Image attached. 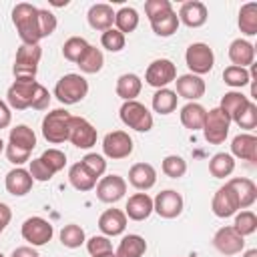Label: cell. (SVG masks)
I'll use <instances>...</instances> for the list:
<instances>
[{
	"label": "cell",
	"instance_id": "6da1fadb",
	"mask_svg": "<svg viewBox=\"0 0 257 257\" xmlns=\"http://www.w3.org/2000/svg\"><path fill=\"white\" fill-rule=\"evenodd\" d=\"M12 22L16 26V32L22 40V44H38L42 40L40 36V26H38V8L28 4V2H20L14 6L12 10Z\"/></svg>",
	"mask_w": 257,
	"mask_h": 257
},
{
	"label": "cell",
	"instance_id": "7a4b0ae2",
	"mask_svg": "<svg viewBox=\"0 0 257 257\" xmlns=\"http://www.w3.org/2000/svg\"><path fill=\"white\" fill-rule=\"evenodd\" d=\"M42 58V48L40 44H22L16 50V58H14V78L16 80H36V70H38V62Z\"/></svg>",
	"mask_w": 257,
	"mask_h": 257
},
{
	"label": "cell",
	"instance_id": "3957f363",
	"mask_svg": "<svg viewBox=\"0 0 257 257\" xmlns=\"http://www.w3.org/2000/svg\"><path fill=\"white\" fill-rule=\"evenodd\" d=\"M70 118H72V114L66 108H54V110H50L42 118V135H44V139L48 143H52V145H60V143L68 141Z\"/></svg>",
	"mask_w": 257,
	"mask_h": 257
},
{
	"label": "cell",
	"instance_id": "277c9868",
	"mask_svg": "<svg viewBox=\"0 0 257 257\" xmlns=\"http://www.w3.org/2000/svg\"><path fill=\"white\" fill-rule=\"evenodd\" d=\"M88 94V82L84 76L80 74H64L56 86H54V96L62 102V104H76L80 102L84 96Z\"/></svg>",
	"mask_w": 257,
	"mask_h": 257
},
{
	"label": "cell",
	"instance_id": "5b68a950",
	"mask_svg": "<svg viewBox=\"0 0 257 257\" xmlns=\"http://www.w3.org/2000/svg\"><path fill=\"white\" fill-rule=\"evenodd\" d=\"M229 126H231V118L217 106L207 110L205 114V122H203V135L205 141L209 145H221L227 135H229Z\"/></svg>",
	"mask_w": 257,
	"mask_h": 257
},
{
	"label": "cell",
	"instance_id": "8992f818",
	"mask_svg": "<svg viewBox=\"0 0 257 257\" xmlns=\"http://www.w3.org/2000/svg\"><path fill=\"white\" fill-rule=\"evenodd\" d=\"M120 120L139 133H149L153 128V114L149 108L139 100H126L120 106Z\"/></svg>",
	"mask_w": 257,
	"mask_h": 257
},
{
	"label": "cell",
	"instance_id": "52a82bcc",
	"mask_svg": "<svg viewBox=\"0 0 257 257\" xmlns=\"http://www.w3.org/2000/svg\"><path fill=\"white\" fill-rule=\"evenodd\" d=\"M185 62L191 70V74H207L213 70L215 54L205 42H193L185 52Z\"/></svg>",
	"mask_w": 257,
	"mask_h": 257
},
{
	"label": "cell",
	"instance_id": "ba28073f",
	"mask_svg": "<svg viewBox=\"0 0 257 257\" xmlns=\"http://www.w3.org/2000/svg\"><path fill=\"white\" fill-rule=\"evenodd\" d=\"M40 82L36 80H14L6 92V100L12 108L16 110H24V108H32L34 102V94Z\"/></svg>",
	"mask_w": 257,
	"mask_h": 257
},
{
	"label": "cell",
	"instance_id": "9c48e42d",
	"mask_svg": "<svg viewBox=\"0 0 257 257\" xmlns=\"http://www.w3.org/2000/svg\"><path fill=\"white\" fill-rule=\"evenodd\" d=\"M52 235H54L52 225L42 217H28L22 223V237H24V241H28L34 247L46 245L52 239Z\"/></svg>",
	"mask_w": 257,
	"mask_h": 257
},
{
	"label": "cell",
	"instance_id": "30bf717a",
	"mask_svg": "<svg viewBox=\"0 0 257 257\" xmlns=\"http://www.w3.org/2000/svg\"><path fill=\"white\" fill-rule=\"evenodd\" d=\"M177 78V66L169 60V58H159L153 60L145 72V80L147 84L155 86V88H167L169 82H173Z\"/></svg>",
	"mask_w": 257,
	"mask_h": 257
},
{
	"label": "cell",
	"instance_id": "8fae6325",
	"mask_svg": "<svg viewBox=\"0 0 257 257\" xmlns=\"http://www.w3.org/2000/svg\"><path fill=\"white\" fill-rule=\"evenodd\" d=\"M102 153L112 161L126 159L133 153V139L124 131H112L102 139Z\"/></svg>",
	"mask_w": 257,
	"mask_h": 257
},
{
	"label": "cell",
	"instance_id": "7c38bea8",
	"mask_svg": "<svg viewBox=\"0 0 257 257\" xmlns=\"http://www.w3.org/2000/svg\"><path fill=\"white\" fill-rule=\"evenodd\" d=\"M68 141L76 147V149H90L92 145H96V128L82 116H72L70 118V133H68Z\"/></svg>",
	"mask_w": 257,
	"mask_h": 257
},
{
	"label": "cell",
	"instance_id": "4fadbf2b",
	"mask_svg": "<svg viewBox=\"0 0 257 257\" xmlns=\"http://www.w3.org/2000/svg\"><path fill=\"white\" fill-rule=\"evenodd\" d=\"M153 211L157 215H161L163 219H175L183 213V197L181 193L173 191V189H167V191H161L155 201H153Z\"/></svg>",
	"mask_w": 257,
	"mask_h": 257
},
{
	"label": "cell",
	"instance_id": "5bb4252c",
	"mask_svg": "<svg viewBox=\"0 0 257 257\" xmlns=\"http://www.w3.org/2000/svg\"><path fill=\"white\" fill-rule=\"evenodd\" d=\"M213 245H215V249H217L219 253H223V255H237V253H241L243 247H245V237H241V235L233 229V225H227V227H221V229L215 233Z\"/></svg>",
	"mask_w": 257,
	"mask_h": 257
},
{
	"label": "cell",
	"instance_id": "9a60e30c",
	"mask_svg": "<svg viewBox=\"0 0 257 257\" xmlns=\"http://www.w3.org/2000/svg\"><path fill=\"white\" fill-rule=\"evenodd\" d=\"M126 193V181L120 175H106L96 185V197L102 203H116Z\"/></svg>",
	"mask_w": 257,
	"mask_h": 257
},
{
	"label": "cell",
	"instance_id": "2e32d148",
	"mask_svg": "<svg viewBox=\"0 0 257 257\" xmlns=\"http://www.w3.org/2000/svg\"><path fill=\"white\" fill-rule=\"evenodd\" d=\"M211 209L217 217L225 219V217H231L239 211V199L235 195V191L225 183L221 189H217V193L213 195V201H211Z\"/></svg>",
	"mask_w": 257,
	"mask_h": 257
},
{
	"label": "cell",
	"instance_id": "e0dca14e",
	"mask_svg": "<svg viewBox=\"0 0 257 257\" xmlns=\"http://www.w3.org/2000/svg\"><path fill=\"white\" fill-rule=\"evenodd\" d=\"M209 18V10L203 2L199 0H189V2H183L181 4V10H179V22H183L185 26L189 28H199L207 22Z\"/></svg>",
	"mask_w": 257,
	"mask_h": 257
},
{
	"label": "cell",
	"instance_id": "ac0fdd59",
	"mask_svg": "<svg viewBox=\"0 0 257 257\" xmlns=\"http://www.w3.org/2000/svg\"><path fill=\"white\" fill-rule=\"evenodd\" d=\"M128 183L139 191H149L157 183V171L149 163H137L128 169Z\"/></svg>",
	"mask_w": 257,
	"mask_h": 257
},
{
	"label": "cell",
	"instance_id": "d6986e66",
	"mask_svg": "<svg viewBox=\"0 0 257 257\" xmlns=\"http://www.w3.org/2000/svg\"><path fill=\"white\" fill-rule=\"evenodd\" d=\"M32 183H34V179H32L30 173H28L26 169H22V167L12 169V171L6 175V179H4L6 191H8L10 195H14V197H24V195L32 189Z\"/></svg>",
	"mask_w": 257,
	"mask_h": 257
},
{
	"label": "cell",
	"instance_id": "ffe728a7",
	"mask_svg": "<svg viewBox=\"0 0 257 257\" xmlns=\"http://www.w3.org/2000/svg\"><path fill=\"white\" fill-rule=\"evenodd\" d=\"M175 82H177V90L175 92L179 96L191 100V102L205 94V80L201 76H197V74H183V76L175 78Z\"/></svg>",
	"mask_w": 257,
	"mask_h": 257
},
{
	"label": "cell",
	"instance_id": "44dd1931",
	"mask_svg": "<svg viewBox=\"0 0 257 257\" xmlns=\"http://www.w3.org/2000/svg\"><path fill=\"white\" fill-rule=\"evenodd\" d=\"M231 157L249 161V163H257V137L249 135V133H241L233 139L231 143Z\"/></svg>",
	"mask_w": 257,
	"mask_h": 257
},
{
	"label": "cell",
	"instance_id": "7402d4cb",
	"mask_svg": "<svg viewBox=\"0 0 257 257\" xmlns=\"http://www.w3.org/2000/svg\"><path fill=\"white\" fill-rule=\"evenodd\" d=\"M98 229L104 233V237L120 235L126 229V215L120 209H106L98 217Z\"/></svg>",
	"mask_w": 257,
	"mask_h": 257
},
{
	"label": "cell",
	"instance_id": "603a6c76",
	"mask_svg": "<svg viewBox=\"0 0 257 257\" xmlns=\"http://www.w3.org/2000/svg\"><path fill=\"white\" fill-rule=\"evenodd\" d=\"M124 209H126L124 215L128 219H133V221H145L153 213V199L147 193H135L133 197H128Z\"/></svg>",
	"mask_w": 257,
	"mask_h": 257
},
{
	"label": "cell",
	"instance_id": "cb8c5ba5",
	"mask_svg": "<svg viewBox=\"0 0 257 257\" xmlns=\"http://www.w3.org/2000/svg\"><path fill=\"white\" fill-rule=\"evenodd\" d=\"M86 18H88L90 28L104 32V30L112 28V22H114V10H112L110 4H102V2H100V4H92V6L88 8Z\"/></svg>",
	"mask_w": 257,
	"mask_h": 257
},
{
	"label": "cell",
	"instance_id": "d4e9b609",
	"mask_svg": "<svg viewBox=\"0 0 257 257\" xmlns=\"http://www.w3.org/2000/svg\"><path fill=\"white\" fill-rule=\"evenodd\" d=\"M229 60L233 62V66H253L255 60V46L243 38H237L231 42L229 46Z\"/></svg>",
	"mask_w": 257,
	"mask_h": 257
},
{
	"label": "cell",
	"instance_id": "484cf974",
	"mask_svg": "<svg viewBox=\"0 0 257 257\" xmlns=\"http://www.w3.org/2000/svg\"><path fill=\"white\" fill-rule=\"evenodd\" d=\"M227 185L235 191V195L239 199V209H247V207H251L257 201V187H255V183L251 179L235 177Z\"/></svg>",
	"mask_w": 257,
	"mask_h": 257
},
{
	"label": "cell",
	"instance_id": "4316f807",
	"mask_svg": "<svg viewBox=\"0 0 257 257\" xmlns=\"http://www.w3.org/2000/svg\"><path fill=\"white\" fill-rule=\"evenodd\" d=\"M149 22H151L153 32H155L157 36H163V38L173 36V34L177 32V28H179V16H177V12H175L173 8L161 12V14L153 16V18H149Z\"/></svg>",
	"mask_w": 257,
	"mask_h": 257
},
{
	"label": "cell",
	"instance_id": "83f0119b",
	"mask_svg": "<svg viewBox=\"0 0 257 257\" xmlns=\"http://www.w3.org/2000/svg\"><path fill=\"white\" fill-rule=\"evenodd\" d=\"M141 88H143V80L133 74V72H126V74H120L118 80H116V94L126 102V100H135L139 94H141Z\"/></svg>",
	"mask_w": 257,
	"mask_h": 257
},
{
	"label": "cell",
	"instance_id": "f1b7e54d",
	"mask_svg": "<svg viewBox=\"0 0 257 257\" xmlns=\"http://www.w3.org/2000/svg\"><path fill=\"white\" fill-rule=\"evenodd\" d=\"M205 114H207L205 106H201L199 102H187L181 108V122L189 131H199V128H203Z\"/></svg>",
	"mask_w": 257,
	"mask_h": 257
},
{
	"label": "cell",
	"instance_id": "f546056e",
	"mask_svg": "<svg viewBox=\"0 0 257 257\" xmlns=\"http://www.w3.org/2000/svg\"><path fill=\"white\" fill-rule=\"evenodd\" d=\"M147 251V241L141 235H124L118 243L116 257H143Z\"/></svg>",
	"mask_w": 257,
	"mask_h": 257
},
{
	"label": "cell",
	"instance_id": "4dcf8cb0",
	"mask_svg": "<svg viewBox=\"0 0 257 257\" xmlns=\"http://www.w3.org/2000/svg\"><path fill=\"white\" fill-rule=\"evenodd\" d=\"M68 181L76 191H92L96 185V179L82 167V163H74L68 171Z\"/></svg>",
	"mask_w": 257,
	"mask_h": 257
},
{
	"label": "cell",
	"instance_id": "1f68e13d",
	"mask_svg": "<svg viewBox=\"0 0 257 257\" xmlns=\"http://www.w3.org/2000/svg\"><path fill=\"white\" fill-rule=\"evenodd\" d=\"M8 143H12V145H16V147H20V149L32 153V149L36 147V135H34V131H32L30 126H26V124H18V126L10 128Z\"/></svg>",
	"mask_w": 257,
	"mask_h": 257
},
{
	"label": "cell",
	"instance_id": "d6a6232c",
	"mask_svg": "<svg viewBox=\"0 0 257 257\" xmlns=\"http://www.w3.org/2000/svg\"><path fill=\"white\" fill-rule=\"evenodd\" d=\"M235 171V159L229 153H217L209 161V173L215 179H225Z\"/></svg>",
	"mask_w": 257,
	"mask_h": 257
},
{
	"label": "cell",
	"instance_id": "836d02e7",
	"mask_svg": "<svg viewBox=\"0 0 257 257\" xmlns=\"http://www.w3.org/2000/svg\"><path fill=\"white\" fill-rule=\"evenodd\" d=\"M177 92L171 88H159L153 94V108L159 114H171L177 108Z\"/></svg>",
	"mask_w": 257,
	"mask_h": 257
},
{
	"label": "cell",
	"instance_id": "e575fe53",
	"mask_svg": "<svg viewBox=\"0 0 257 257\" xmlns=\"http://www.w3.org/2000/svg\"><path fill=\"white\" fill-rule=\"evenodd\" d=\"M239 28L247 36L257 34V4L255 2H249V4L241 6V10H239Z\"/></svg>",
	"mask_w": 257,
	"mask_h": 257
},
{
	"label": "cell",
	"instance_id": "d590c367",
	"mask_svg": "<svg viewBox=\"0 0 257 257\" xmlns=\"http://www.w3.org/2000/svg\"><path fill=\"white\" fill-rule=\"evenodd\" d=\"M76 64H78V68H80L82 72H86V74H96V72L102 68V64H104V56H102V52H100L96 46H88L86 52L80 56V60H78Z\"/></svg>",
	"mask_w": 257,
	"mask_h": 257
},
{
	"label": "cell",
	"instance_id": "8d00e7d4",
	"mask_svg": "<svg viewBox=\"0 0 257 257\" xmlns=\"http://www.w3.org/2000/svg\"><path fill=\"white\" fill-rule=\"evenodd\" d=\"M114 24H116V30L122 32V34H131L137 30L139 26V12L135 8H120L118 12H114Z\"/></svg>",
	"mask_w": 257,
	"mask_h": 257
},
{
	"label": "cell",
	"instance_id": "74e56055",
	"mask_svg": "<svg viewBox=\"0 0 257 257\" xmlns=\"http://www.w3.org/2000/svg\"><path fill=\"white\" fill-rule=\"evenodd\" d=\"M249 102V98L243 94V92H237V90H231V92H225L223 94V98H221V104H219V108L229 116V118H233L245 104Z\"/></svg>",
	"mask_w": 257,
	"mask_h": 257
},
{
	"label": "cell",
	"instance_id": "f35d334b",
	"mask_svg": "<svg viewBox=\"0 0 257 257\" xmlns=\"http://www.w3.org/2000/svg\"><path fill=\"white\" fill-rule=\"evenodd\" d=\"M84 241H86V239H84V229H82L80 225L68 223V225L62 227V231H60V243H62L64 247L76 249V247H80Z\"/></svg>",
	"mask_w": 257,
	"mask_h": 257
},
{
	"label": "cell",
	"instance_id": "ab89813d",
	"mask_svg": "<svg viewBox=\"0 0 257 257\" xmlns=\"http://www.w3.org/2000/svg\"><path fill=\"white\" fill-rule=\"evenodd\" d=\"M88 46H90V44H88L82 36H70V38L62 44V56H64L66 60H70V62H78L80 56L86 52Z\"/></svg>",
	"mask_w": 257,
	"mask_h": 257
},
{
	"label": "cell",
	"instance_id": "60d3db41",
	"mask_svg": "<svg viewBox=\"0 0 257 257\" xmlns=\"http://www.w3.org/2000/svg\"><path fill=\"white\" fill-rule=\"evenodd\" d=\"M223 80L225 84L233 86V88H241V86H247L251 82V74L247 68H241V66H227L223 70Z\"/></svg>",
	"mask_w": 257,
	"mask_h": 257
},
{
	"label": "cell",
	"instance_id": "b9f144b4",
	"mask_svg": "<svg viewBox=\"0 0 257 257\" xmlns=\"http://www.w3.org/2000/svg\"><path fill=\"white\" fill-rule=\"evenodd\" d=\"M231 120H233L239 128H245V131L255 128V126H257V106H255V102L249 100Z\"/></svg>",
	"mask_w": 257,
	"mask_h": 257
},
{
	"label": "cell",
	"instance_id": "7bdbcfd3",
	"mask_svg": "<svg viewBox=\"0 0 257 257\" xmlns=\"http://www.w3.org/2000/svg\"><path fill=\"white\" fill-rule=\"evenodd\" d=\"M233 229H235L241 237L253 235V233L257 231V215H255L253 211H241V213L235 217Z\"/></svg>",
	"mask_w": 257,
	"mask_h": 257
},
{
	"label": "cell",
	"instance_id": "ee69618b",
	"mask_svg": "<svg viewBox=\"0 0 257 257\" xmlns=\"http://www.w3.org/2000/svg\"><path fill=\"white\" fill-rule=\"evenodd\" d=\"M163 173L171 179H181L187 173V161L179 155H169L163 159Z\"/></svg>",
	"mask_w": 257,
	"mask_h": 257
},
{
	"label": "cell",
	"instance_id": "f6af8a7d",
	"mask_svg": "<svg viewBox=\"0 0 257 257\" xmlns=\"http://www.w3.org/2000/svg\"><path fill=\"white\" fill-rule=\"evenodd\" d=\"M100 44H102V48H106L108 52H120V50L124 48V34L118 32L116 28H108V30L102 32Z\"/></svg>",
	"mask_w": 257,
	"mask_h": 257
},
{
	"label": "cell",
	"instance_id": "bcb514c9",
	"mask_svg": "<svg viewBox=\"0 0 257 257\" xmlns=\"http://www.w3.org/2000/svg\"><path fill=\"white\" fill-rule=\"evenodd\" d=\"M80 163H82V167H84L94 179L102 177L104 171H106V161H104V157H100V155H96V153L84 155V157L80 159Z\"/></svg>",
	"mask_w": 257,
	"mask_h": 257
},
{
	"label": "cell",
	"instance_id": "7dc6e473",
	"mask_svg": "<svg viewBox=\"0 0 257 257\" xmlns=\"http://www.w3.org/2000/svg\"><path fill=\"white\" fill-rule=\"evenodd\" d=\"M40 159L46 163V167L56 175L58 171H62L64 169V165H66V155L62 153V151H58V149H46L42 155H40Z\"/></svg>",
	"mask_w": 257,
	"mask_h": 257
},
{
	"label": "cell",
	"instance_id": "c3c4849f",
	"mask_svg": "<svg viewBox=\"0 0 257 257\" xmlns=\"http://www.w3.org/2000/svg\"><path fill=\"white\" fill-rule=\"evenodd\" d=\"M38 26H40V36L46 38L56 30V16L50 10L38 8Z\"/></svg>",
	"mask_w": 257,
	"mask_h": 257
},
{
	"label": "cell",
	"instance_id": "681fc988",
	"mask_svg": "<svg viewBox=\"0 0 257 257\" xmlns=\"http://www.w3.org/2000/svg\"><path fill=\"white\" fill-rule=\"evenodd\" d=\"M86 249L88 253L94 257V255H102V253H110L112 251V243L108 241V237L104 235H94L86 241Z\"/></svg>",
	"mask_w": 257,
	"mask_h": 257
},
{
	"label": "cell",
	"instance_id": "f907efd6",
	"mask_svg": "<svg viewBox=\"0 0 257 257\" xmlns=\"http://www.w3.org/2000/svg\"><path fill=\"white\" fill-rule=\"evenodd\" d=\"M28 173H30V177L34 179V181H50L52 177H54V173L46 167V163L38 157V159H32L30 161V169H28Z\"/></svg>",
	"mask_w": 257,
	"mask_h": 257
},
{
	"label": "cell",
	"instance_id": "816d5d0a",
	"mask_svg": "<svg viewBox=\"0 0 257 257\" xmlns=\"http://www.w3.org/2000/svg\"><path fill=\"white\" fill-rule=\"evenodd\" d=\"M6 159H8L12 165H22V163H26V161L30 159V151H24V149H20V147L8 143V145H6Z\"/></svg>",
	"mask_w": 257,
	"mask_h": 257
},
{
	"label": "cell",
	"instance_id": "f5cc1de1",
	"mask_svg": "<svg viewBox=\"0 0 257 257\" xmlns=\"http://www.w3.org/2000/svg\"><path fill=\"white\" fill-rule=\"evenodd\" d=\"M171 8H173V6H171L169 0H147V2H145V14H147L149 18H153V16L165 12V10H171Z\"/></svg>",
	"mask_w": 257,
	"mask_h": 257
},
{
	"label": "cell",
	"instance_id": "db71d44e",
	"mask_svg": "<svg viewBox=\"0 0 257 257\" xmlns=\"http://www.w3.org/2000/svg\"><path fill=\"white\" fill-rule=\"evenodd\" d=\"M48 104H50V92H48L42 84H38L36 94H34L32 108H36V110H44V108H48Z\"/></svg>",
	"mask_w": 257,
	"mask_h": 257
},
{
	"label": "cell",
	"instance_id": "11a10c76",
	"mask_svg": "<svg viewBox=\"0 0 257 257\" xmlns=\"http://www.w3.org/2000/svg\"><path fill=\"white\" fill-rule=\"evenodd\" d=\"M10 120H12L10 106H8L4 100H0V128H6V126L10 124Z\"/></svg>",
	"mask_w": 257,
	"mask_h": 257
},
{
	"label": "cell",
	"instance_id": "9f6ffc18",
	"mask_svg": "<svg viewBox=\"0 0 257 257\" xmlns=\"http://www.w3.org/2000/svg\"><path fill=\"white\" fill-rule=\"evenodd\" d=\"M10 257H40L32 247H28V245H24V247H16L14 251H12V255Z\"/></svg>",
	"mask_w": 257,
	"mask_h": 257
},
{
	"label": "cell",
	"instance_id": "6f0895ef",
	"mask_svg": "<svg viewBox=\"0 0 257 257\" xmlns=\"http://www.w3.org/2000/svg\"><path fill=\"white\" fill-rule=\"evenodd\" d=\"M10 219H12V211H10V207H8L6 203H0V225L6 227V225L10 223Z\"/></svg>",
	"mask_w": 257,
	"mask_h": 257
},
{
	"label": "cell",
	"instance_id": "680465c9",
	"mask_svg": "<svg viewBox=\"0 0 257 257\" xmlns=\"http://www.w3.org/2000/svg\"><path fill=\"white\" fill-rule=\"evenodd\" d=\"M243 257H257V249H249V251H245Z\"/></svg>",
	"mask_w": 257,
	"mask_h": 257
},
{
	"label": "cell",
	"instance_id": "91938a15",
	"mask_svg": "<svg viewBox=\"0 0 257 257\" xmlns=\"http://www.w3.org/2000/svg\"><path fill=\"white\" fill-rule=\"evenodd\" d=\"M94 257H116V255L110 251V253H102V255H94Z\"/></svg>",
	"mask_w": 257,
	"mask_h": 257
},
{
	"label": "cell",
	"instance_id": "94428289",
	"mask_svg": "<svg viewBox=\"0 0 257 257\" xmlns=\"http://www.w3.org/2000/svg\"><path fill=\"white\" fill-rule=\"evenodd\" d=\"M2 149H4V141H2V137H0V153H2Z\"/></svg>",
	"mask_w": 257,
	"mask_h": 257
},
{
	"label": "cell",
	"instance_id": "6125c7cd",
	"mask_svg": "<svg viewBox=\"0 0 257 257\" xmlns=\"http://www.w3.org/2000/svg\"><path fill=\"white\" fill-rule=\"evenodd\" d=\"M2 231H4V227H2V225H0V233H2Z\"/></svg>",
	"mask_w": 257,
	"mask_h": 257
},
{
	"label": "cell",
	"instance_id": "be15d7a7",
	"mask_svg": "<svg viewBox=\"0 0 257 257\" xmlns=\"http://www.w3.org/2000/svg\"><path fill=\"white\" fill-rule=\"evenodd\" d=\"M0 257H4V255H2V253H0Z\"/></svg>",
	"mask_w": 257,
	"mask_h": 257
}]
</instances>
